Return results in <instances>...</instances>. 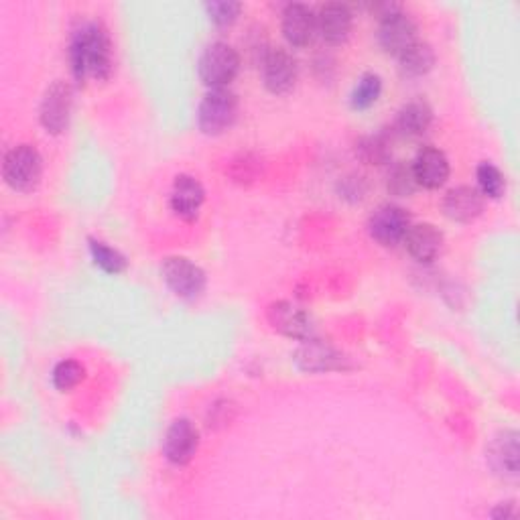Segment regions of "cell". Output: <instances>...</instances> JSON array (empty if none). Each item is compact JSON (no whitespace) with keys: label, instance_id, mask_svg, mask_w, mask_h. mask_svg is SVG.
<instances>
[{"label":"cell","instance_id":"17","mask_svg":"<svg viewBox=\"0 0 520 520\" xmlns=\"http://www.w3.org/2000/svg\"><path fill=\"white\" fill-rule=\"evenodd\" d=\"M403 242L417 263H425V265L433 263L443 250V234L433 224L411 226Z\"/></svg>","mask_w":520,"mask_h":520},{"label":"cell","instance_id":"25","mask_svg":"<svg viewBox=\"0 0 520 520\" xmlns=\"http://www.w3.org/2000/svg\"><path fill=\"white\" fill-rule=\"evenodd\" d=\"M386 185H388V191L397 195V198H409V195H413L419 187L413 165H407L403 161L397 163L393 169H390Z\"/></svg>","mask_w":520,"mask_h":520},{"label":"cell","instance_id":"2","mask_svg":"<svg viewBox=\"0 0 520 520\" xmlns=\"http://www.w3.org/2000/svg\"><path fill=\"white\" fill-rule=\"evenodd\" d=\"M378 43L384 53L401 57L413 43H417V25L399 5H378Z\"/></svg>","mask_w":520,"mask_h":520},{"label":"cell","instance_id":"23","mask_svg":"<svg viewBox=\"0 0 520 520\" xmlns=\"http://www.w3.org/2000/svg\"><path fill=\"white\" fill-rule=\"evenodd\" d=\"M382 94V80L376 74H364L352 90L350 102L354 110H368L372 108Z\"/></svg>","mask_w":520,"mask_h":520},{"label":"cell","instance_id":"4","mask_svg":"<svg viewBox=\"0 0 520 520\" xmlns=\"http://www.w3.org/2000/svg\"><path fill=\"white\" fill-rule=\"evenodd\" d=\"M3 177L15 191L29 193L37 189L43 177V159L31 145H19L11 149L3 163Z\"/></svg>","mask_w":520,"mask_h":520},{"label":"cell","instance_id":"18","mask_svg":"<svg viewBox=\"0 0 520 520\" xmlns=\"http://www.w3.org/2000/svg\"><path fill=\"white\" fill-rule=\"evenodd\" d=\"M417 183L427 189H439L449 179V161L443 151L435 147H423L413 163Z\"/></svg>","mask_w":520,"mask_h":520},{"label":"cell","instance_id":"10","mask_svg":"<svg viewBox=\"0 0 520 520\" xmlns=\"http://www.w3.org/2000/svg\"><path fill=\"white\" fill-rule=\"evenodd\" d=\"M299 68L295 57L285 49H271L263 57V82L269 92L283 96L297 84Z\"/></svg>","mask_w":520,"mask_h":520},{"label":"cell","instance_id":"14","mask_svg":"<svg viewBox=\"0 0 520 520\" xmlns=\"http://www.w3.org/2000/svg\"><path fill=\"white\" fill-rule=\"evenodd\" d=\"M317 33L321 39L330 45H342L348 41L354 25V15L348 5L328 3L319 9L315 15Z\"/></svg>","mask_w":520,"mask_h":520},{"label":"cell","instance_id":"7","mask_svg":"<svg viewBox=\"0 0 520 520\" xmlns=\"http://www.w3.org/2000/svg\"><path fill=\"white\" fill-rule=\"evenodd\" d=\"M74 108V90L68 82H55L47 88L41 108L39 120L49 135H61L70 126Z\"/></svg>","mask_w":520,"mask_h":520},{"label":"cell","instance_id":"26","mask_svg":"<svg viewBox=\"0 0 520 520\" xmlns=\"http://www.w3.org/2000/svg\"><path fill=\"white\" fill-rule=\"evenodd\" d=\"M478 185H480L478 191L484 195V198L500 200L506 191V177L496 165L482 163L478 167Z\"/></svg>","mask_w":520,"mask_h":520},{"label":"cell","instance_id":"12","mask_svg":"<svg viewBox=\"0 0 520 520\" xmlns=\"http://www.w3.org/2000/svg\"><path fill=\"white\" fill-rule=\"evenodd\" d=\"M267 317H269V323L279 334H283L291 340L303 342V340L311 338L313 325H311L309 315L301 307H297L289 301H277V303L269 305Z\"/></svg>","mask_w":520,"mask_h":520},{"label":"cell","instance_id":"27","mask_svg":"<svg viewBox=\"0 0 520 520\" xmlns=\"http://www.w3.org/2000/svg\"><path fill=\"white\" fill-rule=\"evenodd\" d=\"M356 155L368 165H382L390 159V143L384 135L366 137L356 145Z\"/></svg>","mask_w":520,"mask_h":520},{"label":"cell","instance_id":"19","mask_svg":"<svg viewBox=\"0 0 520 520\" xmlns=\"http://www.w3.org/2000/svg\"><path fill=\"white\" fill-rule=\"evenodd\" d=\"M490 462L494 470L502 476L516 478L518 476V435L514 431H506L494 439L490 445Z\"/></svg>","mask_w":520,"mask_h":520},{"label":"cell","instance_id":"11","mask_svg":"<svg viewBox=\"0 0 520 520\" xmlns=\"http://www.w3.org/2000/svg\"><path fill=\"white\" fill-rule=\"evenodd\" d=\"M198 447L200 433L189 419H177L171 423L163 441V453L173 466L189 464L193 455L198 453Z\"/></svg>","mask_w":520,"mask_h":520},{"label":"cell","instance_id":"21","mask_svg":"<svg viewBox=\"0 0 520 520\" xmlns=\"http://www.w3.org/2000/svg\"><path fill=\"white\" fill-rule=\"evenodd\" d=\"M399 63H401V72L407 78H421L433 70L435 53L429 43L417 41L399 57Z\"/></svg>","mask_w":520,"mask_h":520},{"label":"cell","instance_id":"28","mask_svg":"<svg viewBox=\"0 0 520 520\" xmlns=\"http://www.w3.org/2000/svg\"><path fill=\"white\" fill-rule=\"evenodd\" d=\"M206 11L212 23H216L218 27H230L238 21L242 5L236 3V0H214V3L206 5Z\"/></svg>","mask_w":520,"mask_h":520},{"label":"cell","instance_id":"9","mask_svg":"<svg viewBox=\"0 0 520 520\" xmlns=\"http://www.w3.org/2000/svg\"><path fill=\"white\" fill-rule=\"evenodd\" d=\"M411 228V216L399 208V206H380L368 220V232L370 236L386 246L393 248L401 244Z\"/></svg>","mask_w":520,"mask_h":520},{"label":"cell","instance_id":"5","mask_svg":"<svg viewBox=\"0 0 520 520\" xmlns=\"http://www.w3.org/2000/svg\"><path fill=\"white\" fill-rule=\"evenodd\" d=\"M198 72L208 88H228L240 72V55L228 43H214L200 57Z\"/></svg>","mask_w":520,"mask_h":520},{"label":"cell","instance_id":"13","mask_svg":"<svg viewBox=\"0 0 520 520\" xmlns=\"http://www.w3.org/2000/svg\"><path fill=\"white\" fill-rule=\"evenodd\" d=\"M206 200L204 185L191 175H177L171 189V210L185 222L198 220Z\"/></svg>","mask_w":520,"mask_h":520},{"label":"cell","instance_id":"6","mask_svg":"<svg viewBox=\"0 0 520 520\" xmlns=\"http://www.w3.org/2000/svg\"><path fill=\"white\" fill-rule=\"evenodd\" d=\"M161 277L167 283V287L185 301L200 299L208 285L206 273L185 256L165 258L161 267Z\"/></svg>","mask_w":520,"mask_h":520},{"label":"cell","instance_id":"29","mask_svg":"<svg viewBox=\"0 0 520 520\" xmlns=\"http://www.w3.org/2000/svg\"><path fill=\"white\" fill-rule=\"evenodd\" d=\"M494 518H512L514 516V506L512 502H506L504 506H498L494 512H492Z\"/></svg>","mask_w":520,"mask_h":520},{"label":"cell","instance_id":"1","mask_svg":"<svg viewBox=\"0 0 520 520\" xmlns=\"http://www.w3.org/2000/svg\"><path fill=\"white\" fill-rule=\"evenodd\" d=\"M70 65L78 84H84L88 78L104 82L112 76L114 53L104 25L88 21L74 29L70 39Z\"/></svg>","mask_w":520,"mask_h":520},{"label":"cell","instance_id":"24","mask_svg":"<svg viewBox=\"0 0 520 520\" xmlns=\"http://www.w3.org/2000/svg\"><path fill=\"white\" fill-rule=\"evenodd\" d=\"M86 378V368L76 360H61L51 374L53 386L59 393H70Z\"/></svg>","mask_w":520,"mask_h":520},{"label":"cell","instance_id":"3","mask_svg":"<svg viewBox=\"0 0 520 520\" xmlns=\"http://www.w3.org/2000/svg\"><path fill=\"white\" fill-rule=\"evenodd\" d=\"M238 96L228 88L210 90L198 112L200 130L208 137H220L226 130H230L238 118Z\"/></svg>","mask_w":520,"mask_h":520},{"label":"cell","instance_id":"8","mask_svg":"<svg viewBox=\"0 0 520 520\" xmlns=\"http://www.w3.org/2000/svg\"><path fill=\"white\" fill-rule=\"evenodd\" d=\"M295 364L299 370L317 374V372H336L350 368L348 358L336 350L332 344L307 338L295 352Z\"/></svg>","mask_w":520,"mask_h":520},{"label":"cell","instance_id":"20","mask_svg":"<svg viewBox=\"0 0 520 520\" xmlns=\"http://www.w3.org/2000/svg\"><path fill=\"white\" fill-rule=\"evenodd\" d=\"M433 122V110L427 102L415 100L401 108L397 116V130L405 137H421L425 135Z\"/></svg>","mask_w":520,"mask_h":520},{"label":"cell","instance_id":"15","mask_svg":"<svg viewBox=\"0 0 520 520\" xmlns=\"http://www.w3.org/2000/svg\"><path fill=\"white\" fill-rule=\"evenodd\" d=\"M443 212L453 222L470 224L484 212V195L470 185L455 187L445 195Z\"/></svg>","mask_w":520,"mask_h":520},{"label":"cell","instance_id":"22","mask_svg":"<svg viewBox=\"0 0 520 520\" xmlns=\"http://www.w3.org/2000/svg\"><path fill=\"white\" fill-rule=\"evenodd\" d=\"M90 254H92L96 267H100L108 275H120L128 267L124 254H120L116 248L108 246L106 242L90 240Z\"/></svg>","mask_w":520,"mask_h":520},{"label":"cell","instance_id":"16","mask_svg":"<svg viewBox=\"0 0 520 520\" xmlns=\"http://www.w3.org/2000/svg\"><path fill=\"white\" fill-rule=\"evenodd\" d=\"M317 33L315 13L301 3L287 5L283 13V35L291 47H307Z\"/></svg>","mask_w":520,"mask_h":520}]
</instances>
